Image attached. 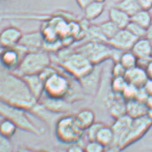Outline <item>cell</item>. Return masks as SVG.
<instances>
[{
  "label": "cell",
  "instance_id": "cell-1",
  "mask_svg": "<svg viewBox=\"0 0 152 152\" xmlns=\"http://www.w3.org/2000/svg\"><path fill=\"white\" fill-rule=\"evenodd\" d=\"M0 101L30 112L38 103L22 77L0 69Z\"/></svg>",
  "mask_w": 152,
  "mask_h": 152
},
{
  "label": "cell",
  "instance_id": "cell-2",
  "mask_svg": "<svg viewBox=\"0 0 152 152\" xmlns=\"http://www.w3.org/2000/svg\"><path fill=\"white\" fill-rule=\"evenodd\" d=\"M57 63L65 72L79 80L93 70L94 65L85 56L75 49L62 48L57 52Z\"/></svg>",
  "mask_w": 152,
  "mask_h": 152
},
{
  "label": "cell",
  "instance_id": "cell-3",
  "mask_svg": "<svg viewBox=\"0 0 152 152\" xmlns=\"http://www.w3.org/2000/svg\"><path fill=\"white\" fill-rule=\"evenodd\" d=\"M44 94L51 98L66 99L72 103L82 99V96L74 91L68 77L58 70L45 81Z\"/></svg>",
  "mask_w": 152,
  "mask_h": 152
},
{
  "label": "cell",
  "instance_id": "cell-4",
  "mask_svg": "<svg viewBox=\"0 0 152 152\" xmlns=\"http://www.w3.org/2000/svg\"><path fill=\"white\" fill-rule=\"evenodd\" d=\"M28 112L22 108L0 101V117L12 121L19 129L34 135L42 136L45 133V129L33 122Z\"/></svg>",
  "mask_w": 152,
  "mask_h": 152
},
{
  "label": "cell",
  "instance_id": "cell-5",
  "mask_svg": "<svg viewBox=\"0 0 152 152\" xmlns=\"http://www.w3.org/2000/svg\"><path fill=\"white\" fill-rule=\"evenodd\" d=\"M75 50L85 56L94 65L100 64L109 59H112L114 62L119 61L123 52L112 48L106 42L92 40L79 46Z\"/></svg>",
  "mask_w": 152,
  "mask_h": 152
},
{
  "label": "cell",
  "instance_id": "cell-6",
  "mask_svg": "<svg viewBox=\"0 0 152 152\" xmlns=\"http://www.w3.org/2000/svg\"><path fill=\"white\" fill-rule=\"evenodd\" d=\"M85 131L76 119L75 114H66L61 116L54 124V134L59 142L64 144L79 143Z\"/></svg>",
  "mask_w": 152,
  "mask_h": 152
},
{
  "label": "cell",
  "instance_id": "cell-7",
  "mask_svg": "<svg viewBox=\"0 0 152 152\" xmlns=\"http://www.w3.org/2000/svg\"><path fill=\"white\" fill-rule=\"evenodd\" d=\"M52 61V59L49 53L44 49L27 52L24 56L19 68L15 73L20 77L39 74L46 67L50 66Z\"/></svg>",
  "mask_w": 152,
  "mask_h": 152
},
{
  "label": "cell",
  "instance_id": "cell-8",
  "mask_svg": "<svg viewBox=\"0 0 152 152\" xmlns=\"http://www.w3.org/2000/svg\"><path fill=\"white\" fill-rule=\"evenodd\" d=\"M151 127L152 121L147 116L132 120V125L128 134L116 148L115 152L123 151L131 145L137 142L147 134Z\"/></svg>",
  "mask_w": 152,
  "mask_h": 152
},
{
  "label": "cell",
  "instance_id": "cell-9",
  "mask_svg": "<svg viewBox=\"0 0 152 152\" xmlns=\"http://www.w3.org/2000/svg\"><path fill=\"white\" fill-rule=\"evenodd\" d=\"M101 64H102L95 65L89 74L77 80L82 87L83 92L87 96L94 97L96 96L102 82L104 69V67L101 66Z\"/></svg>",
  "mask_w": 152,
  "mask_h": 152
},
{
  "label": "cell",
  "instance_id": "cell-10",
  "mask_svg": "<svg viewBox=\"0 0 152 152\" xmlns=\"http://www.w3.org/2000/svg\"><path fill=\"white\" fill-rule=\"evenodd\" d=\"M26 53L19 45L13 48L2 49L0 53V63L5 69L15 72L19 68L23 57Z\"/></svg>",
  "mask_w": 152,
  "mask_h": 152
},
{
  "label": "cell",
  "instance_id": "cell-11",
  "mask_svg": "<svg viewBox=\"0 0 152 152\" xmlns=\"http://www.w3.org/2000/svg\"><path fill=\"white\" fill-rule=\"evenodd\" d=\"M132 120L133 119H132L126 114L114 119V123L111 126L114 132V140L112 146L109 148L110 150L108 152H115L116 148L121 144V141L124 139L128 134L131 125H132Z\"/></svg>",
  "mask_w": 152,
  "mask_h": 152
},
{
  "label": "cell",
  "instance_id": "cell-12",
  "mask_svg": "<svg viewBox=\"0 0 152 152\" xmlns=\"http://www.w3.org/2000/svg\"><path fill=\"white\" fill-rule=\"evenodd\" d=\"M38 102L45 109L50 112L56 114H69V111L72 110V102L63 99L51 98L43 94Z\"/></svg>",
  "mask_w": 152,
  "mask_h": 152
},
{
  "label": "cell",
  "instance_id": "cell-13",
  "mask_svg": "<svg viewBox=\"0 0 152 152\" xmlns=\"http://www.w3.org/2000/svg\"><path fill=\"white\" fill-rule=\"evenodd\" d=\"M137 39L138 38L134 37L126 29H121L107 42V44L112 48L124 52L131 50Z\"/></svg>",
  "mask_w": 152,
  "mask_h": 152
},
{
  "label": "cell",
  "instance_id": "cell-14",
  "mask_svg": "<svg viewBox=\"0 0 152 152\" xmlns=\"http://www.w3.org/2000/svg\"><path fill=\"white\" fill-rule=\"evenodd\" d=\"M44 43L45 39L42 31H37L23 34L18 45L22 47L26 52H31L42 50Z\"/></svg>",
  "mask_w": 152,
  "mask_h": 152
},
{
  "label": "cell",
  "instance_id": "cell-15",
  "mask_svg": "<svg viewBox=\"0 0 152 152\" xmlns=\"http://www.w3.org/2000/svg\"><path fill=\"white\" fill-rule=\"evenodd\" d=\"M131 51L138 58V62L144 63V68L152 58V45L146 37L138 39Z\"/></svg>",
  "mask_w": 152,
  "mask_h": 152
},
{
  "label": "cell",
  "instance_id": "cell-16",
  "mask_svg": "<svg viewBox=\"0 0 152 152\" xmlns=\"http://www.w3.org/2000/svg\"><path fill=\"white\" fill-rule=\"evenodd\" d=\"M22 35V31L17 27H6L0 32V47L1 49L15 47L19 45Z\"/></svg>",
  "mask_w": 152,
  "mask_h": 152
},
{
  "label": "cell",
  "instance_id": "cell-17",
  "mask_svg": "<svg viewBox=\"0 0 152 152\" xmlns=\"http://www.w3.org/2000/svg\"><path fill=\"white\" fill-rule=\"evenodd\" d=\"M124 77L129 84L138 88H142L148 79L145 69L140 66L126 70Z\"/></svg>",
  "mask_w": 152,
  "mask_h": 152
},
{
  "label": "cell",
  "instance_id": "cell-18",
  "mask_svg": "<svg viewBox=\"0 0 152 152\" xmlns=\"http://www.w3.org/2000/svg\"><path fill=\"white\" fill-rule=\"evenodd\" d=\"M29 88L31 94L37 101H39L44 94L45 82L41 78L39 74H29L22 77Z\"/></svg>",
  "mask_w": 152,
  "mask_h": 152
},
{
  "label": "cell",
  "instance_id": "cell-19",
  "mask_svg": "<svg viewBox=\"0 0 152 152\" xmlns=\"http://www.w3.org/2000/svg\"><path fill=\"white\" fill-rule=\"evenodd\" d=\"M148 107L144 102L137 99L126 101V114L132 119L144 117L147 115Z\"/></svg>",
  "mask_w": 152,
  "mask_h": 152
},
{
  "label": "cell",
  "instance_id": "cell-20",
  "mask_svg": "<svg viewBox=\"0 0 152 152\" xmlns=\"http://www.w3.org/2000/svg\"><path fill=\"white\" fill-rule=\"evenodd\" d=\"M109 20L113 22L120 29H126L131 22V17L116 7L111 8L109 12Z\"/></svg>",
  "mask_w": 152,
  "mask_h": 152
},
{
  "label": "cell",
  "instance_id": "cell-21",
  "mask_svg": "<svg viewBox=\"0 0 152 152\" xmlns=\"http://www.w3.org/2000/svg\"><path fill=\"white\" fill-rule=\"evenodd\" d=\"M75 117L77 122L84 131H86L96 121V115L94 111L89 108H84L80 109L75 114Z\"/></svg>",
  "mask_w": 152,
  "mask_h": 152
},
{
  "label": "cell",
  "instance_id": "cell-22",
  "mask_svg": "<svg viewBox=\"0 0 152 152\" xmlns=\"http://www.w3.org/2000/svg\"><path fill=\"white\" fill-rule=\"evenodd\" d=\"M95 140L105 146L106 148H110L114 140V132L111 127L104 124L97 132Z\"/></svg>",
  "mask_w": 152,
  "mask_h": 152
},
{
  "label": "cell",
  "instance_id": "cell-23",
  "mask_svg": "<svg viewBox=\"0 0 152 152\" xmlns=\"http://www.w3.org/2000/svg\"><path fill=\"white\" fill-rule=\"evenodd\" d=\"M104 8V1L95 0L84 9V17L88 21L94 20L103 13Z\"/></svg>",
  "mask_w": 152,
  "mask_h": 152
},
{
  "label": "cell",
  "instance_id": "cell-24",
  "mask_svg": "<svg viewBox=\"0 0 152 152\" xmlns=\"http://www.w3.org/2000/svg\"><path fill=\"white\" fill-rule=\"evenodd\" d=\"M131 21L148 29L152 24V15L148 10H140L131 17Z\"/></svg>",
  "mask_w": 152,
  "mask_h": 152
},
{
  "label": "cell",
  "instance_id": "cell-25",
  "mask_svg": "<svg viewBox=\"0 0 152 152\" xmlns=\"http://www.w3.org/2000/svg\"><path fill=\"white\" fill-rule=\"evenodd\" d=\"M115 7L126 12L131 17L141 10L137 0H121L116 3Z\"/></svg>",
  "mask_w": 152,
  "mask_h": 152
},
{
  "label": "cell",
  "instance_id": "cell-26",
  "mask_svg": "<svg viewBox=\"0 0 152 152\" xmlns=\"http://www.w3.org/2000/svg\"><path fill=\"white\" fill-rule=\"evenodd\" d=\"M18 127L12 121L4 118L0 119V135L7 139H11L15 136Z\"/></svg>",
  "mask_w": 152,
  "mask_h": 152
},
{
  "label": "cell",
  "instance_id": "cell-27",
  "mask_svg": "<svg viewBox=\"0 0 152 152\" xmlns=\"http://www.w3.org/2000/svg\"><path fill=\"white\" fill-rule=\"evenodd\" d=\"M119 61L126 70L138 66V58L131 50L121 53Z\"/></svg>",
  "mask_w": 152,
  "mask_h": 152
},
{
  "label": "cell",
  "instance_id": "cell-28",
  "mask_svg": "<svg viewBox=\"0 0 152 152\" xmlns=\"http://www.w3.org/2000/svg\"><path fill=\"white\" fill-rule=\"evenodd\" d=\"M101 32H102L104 38L108 42L110 39L112 38L118 31L120 29L117 26L114 24V22H111V20L106 21V22H102L99 25Z\"/></svg>",
  "mask_w": 152,
  "mask_h": 152
},
{
  "label": "cell",
  "instance_id": "cell-29",
  "mask_svg": "<svg viewBox=\"0 0 152 152\" xmlns=\"http://www.w3.org/2000/svg\"><path fill=\"white\" fill-rule=\"evenodd\" d=\"M128 82L124 77H111L110 86L113 92L116 94H122Z\"/></svg>",
  "mask_w": 152,
  "mask_h": 152
},
{
  "label": "cell",
  "instance_id": "cell-30",
  "mask_svg": "<svg viewBox=\"0 0 152 152\" xmlns=\"http://www.w3.org/2000/svg\"><path fill=\"white\" fill-rule=\"evenodd\" d=\"M126 29L138 39L146 37V34H147L148 29H145V28L142 27L139 24L132 22V21H131L129 24L127 25Z\"/></svg>",
  "mask_w": 152,
  "mask_h": 152
},
{
  "label": "cell",
  "instance_id": "cell-31",
  "mask_svg": "<svg viewBox=\"0 0 152 152\" xmlns=\"http://www.w3.org/2000/svg\"><path fill=\"white\" fill-rule=\"evenodd\" d=\"M139 89V88L128 83V84H127V86H126L124 90L121 94H122L123 97L126 101L135 99L137 98Z\"/></svg>",
  "mask_w": 152,
  "mask_h": 152
},
{
  "label": "cell",
  "instance_id": "cell-32",
  "mask_svg": "<svg viewBox=\"0 0 152 152\" xmlns=\"http://www.w3.org/2000/svg\"><path fill=\"white\" fill-rule=\"evenodd\" d=\"M107 148L99 142L94 141H89L84 146L85 152H106Z\"/></svg>",
  "mask_w": 152,
  "mask_h": 152
},
{
  "label": "cell",
  "instance_id": "cell-33",
  "mask_svg": "<svg viewBox=\"0 0 152 152\" xmlns=\"http://www.w3.org/2000/svg\"><path fill=\"white\" fill-rule=\"evenodd\" d=\"M104 124V123L103 122H100V121L96 122V121H95V122L91 126H89V128L85 131L88 140L94 141L95 139H96V136L97 134V132H99V129L103 126Z\"/></svg>",
  "mask_w": 152,
  "mask_h": 152
},
{
  "label": "cell",
  "instance_id": "cell-34",
  "mask_svg": "<svg viewBox=\"0 0 152 152\" xmlns=\"http://www.w3.org/2000/svg\"><path fill=\"white\" fill-rule=\"evenodd\" d=\"M126 69L119 61H115L111 68V77H124Z\"/></svg>",
  "mask_w": 152,
  "mask_h": 152
},
{
  "label": "cell",
  "instance_id": "cell-35",
  "mask_svg": "<svg viewBox=\"0 0 152 152\" xmlns=\"http://www.w3.org/2000/svg\"><path fill=\"white\" fill-rule=\"evenodd\" d=\"M66 152H85V150L82 145L79 144V143H76V144L69 145Z\"/></svg>",
  "mask_w": 152,
  "mask_h": 152
},
{
  "label": "cell",
  "instance_id": "cell-36",
  "mask_svg": "<svg viewBox=\"0 0 152 152\" xmlns=\"http://www.w3.org/2000/svg\"><path fill=\"white\" fill-rule=\"evenodd\" d=\"M141 10L149 11L152 9V0H137Z\"/></svg>",
  "mask_w": 152,
  "mask_h": 152
},
{
  "label": "cell",
  "instance_id": "cell-37",
  "mask_svg": "<svg viewBox=\"0 0 152 152\" xmlns=\"http://www.w3.org/2000/svg\"><path fill=\"white\" fill-rule=\"evenodd\" d=\"M143 88L148 96H152V79H148Z\"/></svg>",
  "mask_w": 152,
  "mask_h": 152
},
{
  "label": "cell",
  "instance_id": "cell-38",
  "mask_svg": "<svg viewBox=\"0 0 152 152\" xmlns=\"http://www.w3.org/2000/svg\"><path fill=\"white\" fill-rule=\"evenodd\" d=\"M144 69L148 76V78L149 79H152V58L148 61Z\"/></svg>",
  "mask_w": 152,
  "mask_h": 152
},
{
  "label": "cell",
  "instance_id": "cell-39",
  "mask_svg": "<svg viewBox=\"0 0 152 152\" xmlns=\"http://www.w3.org/2000/svg\"><path fill=\"white\" fill-rule=\"evenodd\" d=\"M76 1H77V2L78 3L79 7L84 10L86 6H88V5L91 4V2H93V1H95V0H76Z\"/></svg>",
  "mask_w": 152,
  "mask_h": 152
},
{
  "label": "cell",
  "instance_id": "cell-40",
  "mask_svg": "<svg viewBox=\"0 0 152 152\" xmlns=\"http://www.w3.org/2000/svg\"><path fill=\"white\" fill-rule=\"evenodd\" d=\"M17 152H35V151H34L32 148L27 147V146H20V147H19Z\"/></svg>",
  "mask_w": 152,
  "mask_h": 152
},
{
  "label": "cell",
  "instance_id": "cell-41",
  "mask_svg": "<svg viewBox=\"0 0 152 152\" xmlns=\"http://www.w3.org/2000/svg\"><path fill=\"white\" fill-rule=\"evenodd\" d=\"M146 37H147L148 39H149V41L151 42V43L152 45V24L147 30V34H146Z\"/></svg>",
  "mask_w": 152,
  "mask_h": 152
},
{
  "label": "cell",
  "instance_id": "cell-42",
  "mask_svg": "<svg viewBox=\"0 0 152 152\" xmlns=\"http://www.w3.org/2000/svg\"><path fill=\"white\" fill-rule=\"evenodd\" d=\"M148 118H149L152 121V107L151 108H149V109H148V111H147V115Z\"/></svg>",
  "mask_w": 152,
  "mask_h": 152
},
{
  "label": "cell",
  "instance_id": "cell-43",
  "mask_svg": "<svg viewBox=\"0 0 152 152\" xmlns=\"http://www.w3.org/2000/svg\"><path fill=\"white\" fill-rule=\"evenodd\" d=\"M35 152H49L48 151H46V150H39V151H35Z\"/></svg>",
  "mask_w": 152,
  "mask_h": 152
},
{
  "label": "cell",
  "instance_id": "cell-44",
  "mask_svg": "<svg viewBox=\"0 0 152 152\" xmlns=\"http://www.w3.org/2000/svg\"><path fill=\"white\" fill-rule=\"evenodd\" d=\"M146 148H148V149H150V150H152V145H149V146H146Z\"/></svg>",
  "mask_w": 152,
  "mask_h": 152
},
{
  "label": "cell",
  "instance_id": "cell-45",
  "mask_svg": "<svg viewBox=\"0 0 152 152\" xmlns=\"http://www.w3.org/2000/svg\"><path fill=\"white\" fill-rule=\"evenodd\" d=\"M97 1H105V0H97Z\"/></svg>",
  "mask_w": 152,
  "mask_h": 152
},
{
  "label": "cell",
  "instance_id": "cell-46",
  "mask_svg": "<svg viewBox=\"0 0 152 152\" xmlns=\"http://www.w3.org/2000/svg\"><path fill=\"white\" fill-rule=\"evenodd\" d=\"M1 50H2V49H0V53H1Z\"/></svg>",
  "mask_w": 152,
  "mask_h": 152
},
{
  "label": "cell",
  "instance_id": "cell-47",
  "mask_svg": "<svg viewBox=\"0 0 152 152\" xmlns=\"http://www.w3.org/2000/svg\"><path fill=\"white\" fill-rule=\"evenodd\" d=\"M0 49H1V47H0Z\"/></svg>",
  "mask_w": 152,
  "mask_h": 152
},
{
  "label": "cell",
  "instance_id": "cell-48",
  "mask_svg": "<svg viewBox=\"0 0 152 152\" xmlns=\"http://www.w3.org/2000/svg\"><path fill=\"white\" fill-rule=\"evenodd\" d=\"M1 119V117H0V119Z\"/></svg>",
  "mask_w": 152,
  "mask_h": 152
}]
</instances>
